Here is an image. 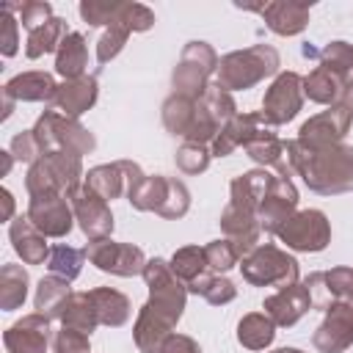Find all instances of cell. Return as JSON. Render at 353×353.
I'll use <instances>...</instances> for the list:
<instances>
[{
  "label": "cell",
  "mask_w": 353,
  "mask_h": 353,
  "mask_svg": "<svg viewBox=\"0 0 353 353\" xmlns=\"http://www.w3.org/2000/svg\"><path fill=\"white\" fill-rule=\"evenodd\" d=\"M276 339V323L265 312H248L237 323V342L245 350H265Z\"/></svg>",
  "instance_id": "cell-30"
},
{
  "label": "cell",
  "mask_w": 353,
  "mask_h": 353,
  "mask_svg": "<svg viewBox=\"0 0 353 353\" xmlns=\"http://www.w3.org/2000/svg\"><path fill=\"white\" fill-rule=\"evenodd\" d=\"M17 6L3 3V30H0V52L3 58H11L19 52V19L14 17Z\"/></svg>",
  "instance_id": "cell-48"
},
{
  "label": "cell",
  "mask_w": 353,
  "mask_h": 353,
  "mask_svg": "<svg viewBox=\"0 0 353 353\" xmlns=\"http://www.w3.org/2000/svg\"><path fill=\"white\" fill-rule=\"evenodd\" d=\"M317 61H320L323 69L336 74L345 85L353 83V44H347V41H328L320 50Z\"/></svg>",
  "instance_id": "cell-40"
},
{
  "label": "cell",
  "mask_w": 353,
  "mask_h": 353,
  "mask_svg": "<svg viewBox=\"0 0 353 353\" xmlns=\"http://www.w3.org/2000/svg\"><path fill=\"white\" fill-rule=\"evenodd\" d=\"M312 279L317 284H312L306 279L309 290H323V298L314 301L317 309H325V303H331V301H342V303H347L353 309V268L339 265V268H331L325 273H314Z\"/></svg>",
  "instance_id": "cell-26"
},
{
  "label": "cell",
  "mask_w": 353,
  "mask_h": 353,
  "mask_svg": "<svg viewBox=\"0 0 353 353\" xmlns=\"http://www.w3.org/2000/svg\"><path fill=\"white\" fill-rule=\"evenodd\" d=\"M210 160H212V152L210 146H201V143H182L174 154V163L182 174L188 176H196V174H204L210 168Z\"/></svg>",
  "instance_id": "cell-44"
},
{
  "label": "cell",
  "mask_w": 353,
  "mask_h": 353,
  "mask_svg": "<svg viewBox=\"0 0 353 353\" xmlns=\"http://www.w3.org/2000/svg\"><path fill=\"white\" fill-rule=\"evenodd\" d=\"M188 292H193V295H201L210 306H226V303H232L234 298H237V287H234V281H229L226 276H221V273H204L201 279H196L193 284H188Z\"/></svg>",
  "instance_id": "cell-37"
},
{
  "label": "cell",
  "mask_w": 353,
  "mask_h": 353,
  "mask_svg": "<svg viewBox=\"0 0 353 353\" xmlns=\"http://www.w3.org/2000/svg\"><path fill=\"white\" fill-rule=\"evenodd\" d=\"M199 105L221 124V127H226L240 110H237V102H234V97L229 94V91H223L218 83H210V88L204 91V97L199 99Z\"/></svg>",
  "instance_id": "cell-41"
},
{
  "label": "cell",
  "mask_w": 353,
  "mask_h": 353,
  "mask_svg": "<svg viewBox=\"0 0 353 353\" xmlns=\"http://www.w3.org/2000/svg\"><path fill=\"white\" fill-rule=\"evenodd\" d=\"M325 317L312 334V345L320 353H345L353 345V309L342 301L325 303Z\"/></svg>",
  "instance_id": "cell-13"
},
{
  "label": "cell",
  "mask_w": 353,
  "mask_h": 353,
  "mask_svg": "<svg viewBox=\"0 0 353 353\" xmlns=\"http://www.w3.org/2000/svg\"><path fill=\"white\" fill-rule=\"evenodd\" d=\"M58 85L61 83H55V77L50 72L30 69V72H19L11 80H6L3 91L8 97H14L17 102H44V105H52V99L58 94Z\"/></svg>",
  "instance_id": "cell-23"
},
{
  "label": "cell",
  "mask_w": 353,
  "mask_h": 353,
  "mask_svg": "<svg viewBox=\"0 0 353 353\" xmlns=\"http://www.w3.org/2000/svg\"><path fill=\"white\" fill-rule=\"evenodd\" d=\"M0 201H3V212H0V221L11 223L14 221V196L8 188H0Z\"/></svg>",
  "instance_id": "cell-53"
},
{
  "label": "cell",
  "mask_w": 353,
  "mask_h": 353,
  "mask_svg": "<svg viewBox=\"0 0 353 353\" xmlns=\"http://www.w3.org/2000/svg\"><path fill=\"white\" fill-rule=\"evenodd\" d=\"M85 248H74V245H66V243H58L52 245L50 251V259H47V270L52 276H61L66 281H74L80 273H83V262H85Z\"/></svg>",
  "instance_id": "cell-39"
},
{
  "label": "cell",
  "mask_w": 353,
  "mask_h": 353,
  "mask_svg": "<svg viewBox=\"0 0 353 353\" xmlns=\"http://www.w3.org/2000/svg\"><path fill=\"white\" fill-rule=\"evenodd\" d=\"M240 273L251 287H290L301 281V265L298 259L273 245V243H259L254 251H248L240 259Z\"/></svg>",
  "instance_id": "cell-4"
},
{
  "label": "cell",
  "mask_w": 353,
  "mask_h": 353,
  "mask_svg": "<svg viewBox=\"0 0 353 353\" xmlns=\"http://www.w3.org/2000/svg\"><path fill=\"white\" fill-rule=\"evenodd\" d=\"M8 152L14 154L17 163H28V165H33V163L41 157V146H39L33 130H22V132H17V135L11 138Z\"/></svg>",
  "instance_id": "cell-51"
},
{
  "label": "cell",
  "mask_w": 353,
  "mask_h": 353,
  "mask_svg": "<svg viewBox=\"0 0 353 353\" xmlns=\"http://www.w3.org/2000/svg\"><path fill=\"white\" fill-rule=\"evenodd\" d=\"M66 33H69V30H66V19L52 17L50 22H44L41 28H36V30L28 33L25 55H28L30 61H36V58H41V55H47V52H58V47H61V41H63Z\"/></svg>",
  "instance_id": "cell-35"
},
{
  "label": "cell",
  "mask_w": 353,
  "mask_h": 353,
  "mask_svg": "<svg viewBox=\"0 0 353 353\" xmlns=\"http://www.w3.org/2000/svg\"><path fill=\"white\" fill-rule=\"evenodd\" d=\"M88 298H91V303L97 309L99 325L121 328L132 314L130 298L116 287H94V290H88Z\"/></svg>",
  "instance_id": "cell-27"
},
{
  "label": "cell",
  "mask_w": 353,
  "mask_h": 353,
  "mask_svg": "<svg viewBox=\"0 0 353 353\" xmlns=\"http://www.w3.org/2000/svg\"><path fill=\"white\" fill-rule=\"evenodd\" d=\"M196 99H188V97H179V94H171L165 97L163 108H160V119H163V127L176 135V138H185L190 135L193 130V121H196Z\"/></svg>",
  "instance_id": "cell-31"
},
{
  "label": "cell",
  "mask_w": 353,
  "mask_h": 353,
  "mask_svg": "<svg viewBox=\"0 0 353 353\" xmlns=\"http://www.w3.org/2000/svg\"><path fill=\"white\" fill-rule=\"evenodd\" d=\"M99 97V83L94 74H83L74 80H63L58 85V94L52 99V108L69 119H80L85 110H91L97 105Z\"/></svg>",
  "instance_id": "cell-19"
},
{
  "label": "cell",
  "mask_w": 353,
  "mask_h": 353,
  "mask_svg": "<svg viewBox=\"0 0 353 353\" xmlns=\"http://www.w3.org/2000/svg\"><path fill=\"white\" fill-rule=\"evenodd\" d=\"M270 353H303L301 347H276V350H270Z\"/></svg>",
  "instance_id": "cell-57"
},
{
  "label": "cell",
  "mask_w": 353,
  "mask_h": 353,
  "mask_svg": "<svg viewBox=\"0 0 353 353\" xmlns=\"http://www.w3.org/2000/svg\"><path fill=\"white\" fill-rule=\"evenodd\" d=\"M165 190H168V176H163V174H143L127 190V201L138 212H157L163 199H165Z\"/></svg>",
  "instance_id": "cell-32"
},
{
  "label": "cell",
  "mask_w": 353,
  "mask_h": 353,
  "mask_svg": "<svg viewBox=\"0 0 353 353\" xmlns=\"http://www.w3.org/2000/svg\"><path fill=\"white\" fill-rule=\"evenodd\" d=\"M221 232L226 240H232L240 251V256H245L248 251H254L259 245V237H262V226L256 221L254 212H245L234 204H226L223 212H221Z\"/></svg>",
  "instance_id": "cell-21"
},
{
  "label": "cell",
  "mask_w": 353,
  "mask_h": 353,
  "mask_svg": "<svg viewBox=\"0 0 353 353\" xmlns=\"http://www.w3.org/2000/svg\"><path fill=\"white\" fill-rule=\"evenodd\" d=\"M50 317L33 312L11 323L3 334L6 353H47L50 347Z\"/></svg>",
  "instance_id": "cell-18"
},
{
  "label": "cell",
  "mask_w": 353,
  "mask_h": 353,
  "mask_svg": "<svg viewBox=\"0 0 353 353\" xmlns=\"http://www.w3.org/2000/svg\"><path fill=\"white\" fill-rule=\"evenodd\" d=\"M0 94H3V116H0V119L6 121V119L14 113V105H17V99H14V97H8L6 91H0Z\"/></svg>",
  "instance_id": "cell-54"
},
{
  "label": "cell",
  "mask_w": 353,
  "mask_h": 353,
  "mask_svg": "<svg viewBox=\"0 0 353 353\" xmlns=\"http://www.w3.org/2000/svg\"><path fill=\"white\" fill-rule=\"evenodd\" d=\"M237 8H245V11H259L268 30H273L276 36H298L306 30L309 25V11H312V3H295V0H270V3H262V6H240Z\"/></svg>",
  "instance_id": "cell-17"
},
{
  "label": "cell",
  "mask_w": 353,
  "mask_h": 353,
  "mask_svg": "<svg viewBox=\"0 0 353 353\" xmlns=\"http://www.w3.org/2000/svg\"><path fill=\"white\" fill-rule=\"evenodd\" d=\"M163 353H201V347H199V342H196L193 336H188V334H171V339L165 342Z\"/></svg>",
  "instance_id": "cell-52"
},
{
  "label": "cell",
  "mask_w": 353,
  "mask_h": 353,
  "mask_svg": "<svg viewBox=\"0 0 353 353\" xmlns=\"http://www.w3.org/2000/svg\"><path fill=\"white\" fill-rule=\"evenodd\" d=\"M279 243L287 245V251L298 254H320L331 243V221L323 210H298L279 232Z\"/></svg>",
  "instance_id": "cell-7"
},
{
  "label": "cell",
  "mask_w": 353,
  "mask_h": 353,
  "mask_svg": "<svg viewBox=\"0 0 353 353\" xmlns=\"http://www.w3.org/2000/svg\"><path fill=\"white\" fill-rule=\"evenodd\" d=\"M143 176L141 165L132 160H116V163H99L85 171V185L99 193L105 201L127 196V190Z\"/></svg>",
  "instance_id": "cell-15"
},
{
  "label": "cell",
  "mask_w": 353,
  "mask_h": 353,
  "mask_svg": "<svg viewBox=\"0 0 353 353\" xmlns=\"http://www.w3.org/2000/svg\"><path fill=\"white\" fill-rule=\"evenodd\" d=\"M287 160L295 176L317 196H342L353 190V146H306L298 138L287 141Z\"/></svg>",
  "instance_id": "cell-2"
},
{
  "label": "cell",
  "mask_w": 353,
  "mask_h": 353,
  "mask_svg": "<svg viewBox=\"0 0 353 353\" xmlns=\"http://www.w3.org/2000/svg\"><path fill=\"white\" fill-rule=\"evenodd\" d=\"M188 210H190V190H188V185L182 179H176V176H168V190H165V199H163L157 215L165 218V221H179V218L188 215Z\"/></svg>",
  "instance_id": "cell-42"
},
{
  "label": "cell",
  "mask_w": 353,
  "mask_h": 353,
  "mask_svg": "<svg viewBox=\"0 0 353 353\" xmlns=\"http://www.w3.org/2000/svg\"><path fill=\"white\" fill-rule=\"evenodd\" d=\"M204 256H207V268L212 270V273H226V270H232V268H237L240 265V251H237V245L232 243V240H226V237H221V240H210L207 245H204Z\"/></svg>",
  "instance_id": "cell-43"
},
{
  "label": "cell",
  "mask_w": 353,
  "mask_h": 353,
  "mask_svg": "<svg viewBox=\"0 0 353 353\" xmlns=\"http://www.w3.org/2000/svg\"><path fill=\"white\" fill-rule=\"evenodd\" d=\"M69 201H72V210H74V221H77L80 232L88 240H105V237L113 234L116 221H113L110 204L99 193H94L85 182H83V188Z\"/></svg>",
  "instance_id": "cell-12"
},
{
  "label": "cell",
  "mask_w": 353,
  "mask_h": 353,
  "mask_svg": "<svg viewBox=\"0 0 353 353\" xmlns=\"http://www.w3.org/2000/svg\"><path fill=\"white\" fill-rule=\"evenodd\" d=\"M119 6H121V0H83L77 11H80V17H83L85 25H91V28H108L116 19Z\"/></svg>",
  "instance_id": "cell-46"
},
{
  "label": "cell",
  "mask_w": 353,
  "mask_h": 353,
  "mask_svg": "<svg viewBox=\"0 0 353 353\" xmlns=\"http://www.w3.org/2000/svg\"><path fill=\"white\" fill-rule=\"evenodd\" d=\"M218 63H221V58L212 50V44L199 41V39L188 41L182 47L179 63L171 72V88H174V94L199 102L204 97V91L210 88V77L218 74Z\"/></svg>",
  "instance_id": "cell-6"
},
{
  "label": "cell",
  "mask_w": 353,
  "mask_h": 353,
  "mask_svg": "<svg viewBox=\"0 0 353 353\" xmlns=\"http://www.w3.org/2000/svg\"><path fill=\"white\" fill-rule=\"evenodd\" d=\"M295 212H298V188H295L292 176L276 174L268 196L262 199V204L256 210V221H259L262 232L276 234Z\"/></svg>",
  "instance_id": "cell-14"
},
{
  "label": "cell",
  "mask_w": 353,
  "mask_h": 353,
  "mask_svg": "<svg viewBox=\"0 0 353 353\" xmlns=\"http://www.w3.org/2000/svg\"><path fill=\"white\" fill-rule=\"evenodd\" d=\"M127 39H130V28H124L121 22L108 25L105 33H102L99 41H97V61H99V63H110V61L124 50Z\"/></svg>",
  "instance_id": "cell-47"
},
{
  "label": "cell",
  "mask_w": 353,
  "mask_h": 353,
  "mask_svg": "<svg viewBox=\"0 0 353 353\" xmlns=\"http://www.w3.org/2000/svg\"><path fill=\"white\" fill-rule=\"evenodd\" d=\"M273 176L276 174H270L268 168H251V171L237 174L229 185V204L256 215L262 199L268 196V190L273 185Z\"/></svg>",
  "instance_id": "cell-22"
},
{
  "label": "cell",
  "mask_w": 353,
  "mask_h": 353,
  "mask_svg": "<svg viewBox=\"0 0 353 353\" xmlns=\"http://www.w3.org/2000/svg\"><path fill=\"white\" fill-rule=\"evenodd\" d=\"M85 256L88 262L110 276H121V279H132V276H143L146 268V254L132 245V243H116L110 237L105 240H88L85 245Z\"/></svg>",
  "instance_id": "cell-9"
},
{
  "label": "cell",
  "mask_w": 353,
  "mask_h": 353,
  "mask_svg": "<svg viewBox=\"0 0 353 353\" xmlns=\"http://www.w3.org/2000/svg\"><path fill=\"white\" fill-rule=\"evenodd\" d=\"M85 66H88V44H85L83 33L69 30L55 52V72L63 80H74V77L85 74Z\"/></svg>",
  "instance_id": "cell-28"
},
{
  "label": "cell",
  "mask_w": 353,
  "mask_h": 353,
  "mask_svg": "<svg viewBox=\"0 0 353 353\" xmlns=\"http://www.w3.org/2000/svg\"><path fill=\"white\" fill-rule=\"evenodd\" d=\"M30 223L47 234V237H66L74 226V210L72 201L61 193H44V196H30L28 201V212Z\"/></svg>",
  "instance_id": "cell-10"
},
{
  "label": "cell",
  "mask_w": 353,
  "mask_h": 353,
  "mask_svg": "<svg viewBox=\"0 0 353 353\" xmlns=\"http://www.w3.org/2000/svg\"><path fill=\"white\" fill-rule=\"evenodd\" d=\"M281 66V55L270 44H251L243 50H232L221 58L215 83L223 91H248L256 83L276 77Z\"/></svg>",
  "instance_id": "cell-3"
},
{
  "label": "cell",
  "mask_w": 353,
  "mask_h": 353,
  "mask_svg": "<svg viewBox=\"0 0 353 353\" xmlns=\"http://www.w3.org/2000/svg\"><path fill=\"white\" fill-rule=\"evenodd\" d=\"M28 287H30V276L22 265L6 262L0 268V309L3 312H14L25 303L28 298Z\"/></svg>",
  "instance_id": "cell-33"
},
{
  "label": "cell",
  "mask_w": 353,
  "mask_h": 353,
  "mask_svg": "<svg viewBox=\"0 0 353 353\" xmlns=\"http://www.w3.org/2000/svg\"><path fill=\"white\" fill-rule=\"evenodd\" d=\"M262 127H268L265 119H262V113H243V110H240V113L215 135V141L210 143L212 157H229L234 149L245 146Z\"/></svg>",
  "instance_id": "cell-24"
},
{
  "label": "cell",
  "mask_w": 353,
  "mask_h": 353,
  "mask_svg": "<svg viewBox=\"0 0 353 353\" xmlns=\"http://www.w3.org/2000/svg\"><path fill=\"white\" fill-rule=\"evenodd\" d=\"M342 91H345V83L336 74H331L328 69H323V66H314L303 77V97L317 102V105H328V108L336 105L342 99Z\"/></svg>",
  "instance_id": "cell-34"
},
{
  "label": "cell",
  "mask_w": 353,
  "mask_h": 353,
  "mask_svg": "<svg viewBox=\"0 0 353 353\" xmlns=\"http://www.w3.org/2000/svg\"><path fill=\"white\" fill-rule=\"evenodd\" d=\"M61 325L66 328H74V331H83L91 336V331L99 328V317H97V309L88 298V292H72L63 312H61Z\"/></svg>",
  "instance_id": "cell-36"
},
{
  "label": "cell",
  "mask_w": 353,
  "mask_h": 353,
  "mask_svg": "<svg viewBox=\"0 0 353 353\" xmlns=\"http://www.w3.org/2000/svg\"><path fill=\"white\" fill-rule=\"evenodd\" d=\"M8 240H11V248L17 251V256L25 262V265H44L50 259V243H47V234H41L28 215H17L11 223H8Z\"/></svg>",
  "instance_id": "cell-20"
},
{
  "label": "cell",
  "mask_w": 353,
  "mask_h": 353,
  "mask_svg": "<svg viewBox=\"0 0 353 353\" xmlns=\"http://www.w3.org/2000/svg\"><path fill=\"white\" fill-rule=\"evenodd\" d=\"M339 102H342V105L350 110V116H353V83H347V85H345V91H342V99H339Z\"/></svg>",
  "instance_id": "cell-56"
},
{
  "label": "cell",
  "mask_w": 353,
  "mask_h": 353,
  "mask_svg": "<svg viewBox=\"0 0 353 353\" xmlns=\"http://www.w3.org/2000/svg\"><path fill=\"white\" fill-rule=\"evenodd\" d=\"M353 116L350 110L336 102L325 110H320L317 116H309L301 130H298V141L306 146H331V143H345V135L350 132Z\"/></svg>",
  "instance_id": "cell-11"
},
{
  "label": "cell",
  "mask_w": 353,
  "mask_h": 353,
  "mask_svg": "<svg viewBox=\"0 0 353 353\" xmlns=\"http://www.w3.org/2000/svg\"><path fill=\"white\" fill-rule=\"evenodd\" d=\"M17 14H19L22 28H28V33H30V30H36L44 22L52 19V6L47 0H28V3H19L17 6Z\"/></svg>",
  "instance_id": "cell-50"
},
{
  "label": "cell",
  "mask_w": 353,
  "mask_h": 353,
  "mask_svg": "<svg viewBox=\"0 0 353 353\" xmlns=\"http://www.w3.org/2000/svg\"><path fill=\"white\" fill-rule=\"evenodd\" d=\"M171 270L176 273V279L188 284H193L196 279H201L204 273H210L207 268V256H204V245H182L174 251V256L168 259Z\"/></svg>",
  "instance_id": "cell-38"
},
{
  "label": "cell",
  "mask_w": 353,
  "mask_h": 353,
  "mask_svg": "<svg viewBox=\"0 0 353 353\" xmlns=\"http://www.w3.org/2000/svg\"><path fill=\"white\" fill-rule=\"evenodd\" d=\"M39 146H41V154L47 152H72V154H88L97 149V138L88 127L80 124V119H69L63 113H58L55 108L44 110L36 124L30 127Z\"/></svg>",
  "instance_id": "cell-5"
},
{
  "label": "cell",
  "mask_w": 353,
  "mask_h": 353,
  "mask_svg": "<svg viewBox=\"0 0 353 353\" xmlns=\"http://www.w3.org/2000/svg\"><path fill=\"white\" fill-rule=\"evenodd\" d=\"M243 149H245V154H248L259 168H273V171L281 174V176H290V174H292L290 160H287V143H284L270 127H262Z\"/></svg>",
  "instance_id": "cell-25"
},
{
  "label": "cell",
  "mask_w": 353,
  "mask_h": 353,
  "mask_svg": "<svg viewBox=\"0 0 353 353\" xmlns=\"http://www.w3.org/2000/svg\"><path fill=\"white\" fill-rule=\"evenodd\" d=\"M303 77L298 72H279L262 97V119L268 127L292 121L303 108Z\"/></svg>",
  "instance_id": "cell-8"
},
{
  "label": "cell",
  "mask_w": 353,
  "mask_h": 353,
  "mask_svg": "<svg viewBox=\"0 0 353 353\" xmlns=\"http://www.w3.org/2000/svg\"><path fill=\"white\" fill-rule=\"evenodd\" d=\"M0 160H3V163H0V176H6L17 160H14V154H11V152H0Z\"/></svg>",
  "instance_id": "cell-55"
},
{
  "label": "cell",
  "mask_w": 353,
  "mask_h": 353,
  "mask_svg": "<svg viewBox=\"0 0 353 353\" xmlns=\"http://www.w3.org/2000/svg\"><path fill=\"white\" fill-rule=\"evenodd\" d=\"M52 350L55 353H91V336L61 325V331H55L52 336Z\"/></svg>",
  "instance_id": "cell-49"
},
{
  "label": "cell",
  "mask_w": 353,
  "mask_h": 353,
  "mask_svg": "<svg viewBox=\"0 0 353 353\" xmlns=\"http://www.w3.org/2000/svg\"><path fill=\"white\" fill-rule=\"evenodd\" d=\"M69 295H72L69 281L61 279V276H52V273H50V276H44V279H39V284H36V292H33V309H36L39 314L50 317V320H61V312H63Z\"/></svg>",
  "instance_id": "cell-29"
},
{
  "label": "cell",
  "mask_w": 353,
  "mask_h": 353,
  "mask_svg": "<svg viewBox=\"0 0 353 353\" xmlns=\"http://www.w3.org/2000/svg\"><path fill=\"white\" fill-rule=\"evenodd\" d=\"M113 22H121L124 28H130V33H146L154 28V11L143 3H124L119 6V14ZM110 22V25H113Z\"/></svg>",
  "instance_id": "cell-45"
},
{
  "label": "cell",
  "mask_w": 353,
  "mask_h": 353,
  "mask_svg": "<svg viewBox=\"0 0 353 353\" xmlns=\"http://www.w3.org/2000/svg\"><path fill=\"white\" fill-rule=\"evenodd\" d=\"M143 281L149 287V298L138 309V317L132 325V342L141 353H163L176 323L182 320V312L188 303V287L182 279H176L171 265L160 256H152L146 262Z\"/></svg>",
  "instance_id": "cell-1"
},
{
  "label": "cell",
  "mask_w": 353,
  "mask_h": 353,
  "mask_svg": "<svg viewBox=\"0 0 353 353\" xmlns=\"http://www.w3.org/2000/svg\"><path fill=\"white\" fill-rule=\"evenodd\" d=\"M312 306H314V301H312V290L306 281L281 287L273 295H268L262 303L265 314L276 323V328H292L306 312H312Z\"/></svg>",
  "instance_id": "cell-16"
}]
</instances>
